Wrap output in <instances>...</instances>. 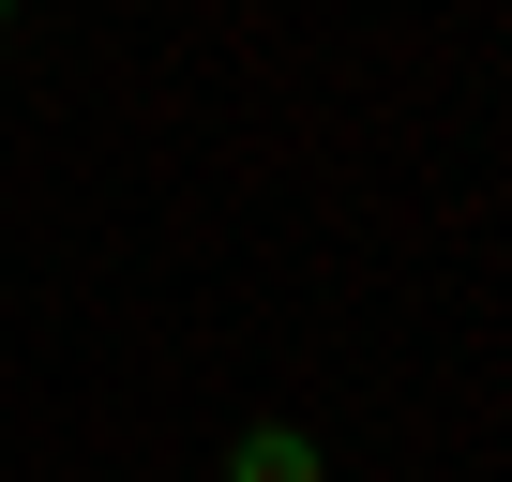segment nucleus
<instances>
[{"instance_id": "nucleus-1", "label": "nucleus", "mask_w": 512, "mask_h": 482, "mask_svg": "<svg viewBox=\"0 0 512 482\" xmlns=\"http://www.w3.org/2000/svg\"><path fill=\"white\" fill-rule=\"evenodd\" d=\"M226 482H317V437H302V422H256V437L226 452Z\"/></svg>"}]
</instances>
